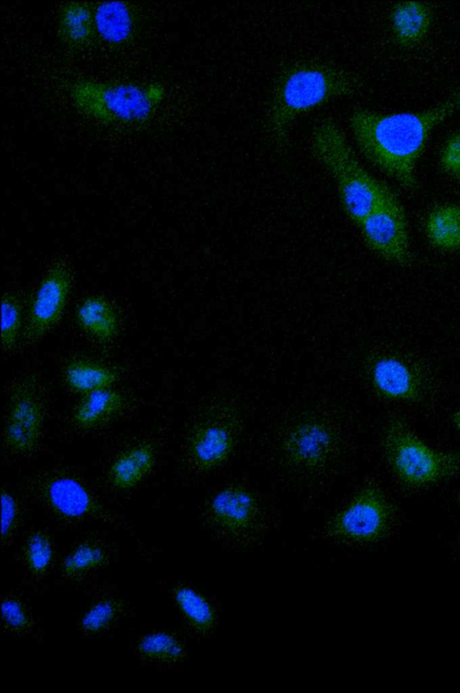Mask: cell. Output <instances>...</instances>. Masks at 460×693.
<instances>
[{"label":"cell","mask_w":460,"mask_h":693,"mask_svg":"<svg viewBox=\"0 0 460 693\" xmlns=\"http://www.w3.org/2000/svg\"><path fill=\"white\" fill-rule=\"evenodd\" d=\"M460 111V89L440 103L418 112L382 113L354 110L349 125L361 153L373 164L412 191L416 164L432 130Z\"/></svg>","instance_id":"obj_1"},{"label":"cell","mask_w":460,"mask_h":693,"mask_svg":"<svg viewBox=\"0 0 460 693\" xmlns=\"http://www.w3.org/2000/svg\"><path fill=\"white\" fill-rule=\"evenodd\" d=\"M357 80L334 65L303 61L278 78L266 114V131L271 142L283 146L293 124L304 113L325 102L353 93Z\"/></svg>","instance_id":"obj_2"},{"label":"cell","mask_w":460,"mask_h":693,"mask_svg":"<svg viewBox=\"0 0 460 693\" xmlns=\"http://www.w3.org/2000/svg\"><path fill=\"white\" fill-rule=\"evenodd\" d=\"M311 148L334 180L346 213L358 226L394 196L361 165L345 134L332 120L324 119L314 126Z\"/></svg>","instance_id":"obj_3"},{"label":"cell","mask_w":460,"mask_h":693,"mask_svg":"<svg viewBox=\"0 0 460 693\" xmlns=\"http://www.w3.org/2000/svg\"><path fill=\"white\" fill-rule=\"evenodd\" d=\"M69 96L80 112L102 123L138 124L153 115L164 96V89L159 84L83 79L72 85Z\"/></svg>","instance_id":"obj_4"},{"label":"cell","mask_w":460,"mask_h":693,"mask_svg":"<svg viewBox=\"0 0 460 693\" xmlns=\"http://www.w3.org/2000/svg\"><path fill=\"white\" fill-rule=\"evenodd\" d=\"M383 447L391 470L408 487L435 484L460 471L459 453L431 448L401 421L385 428Z\"/></svg>","instance_id":"obj_5"},{"label":"cell","mask_w":460,"mask_h":693,"mask_svg":"<svg viewBox=\"0 0 460 693\" xmlns=\"http://www.w3.org/2000/svg\"><path fill=\"white\" fill-rule=\"evenodd\" d=\"M45 420V400L37 378L27 376L11 388L3 428V444L11 453H33L40 441Z\"/></svg>","instance_id":"obj_6"},{"label":"cell","mask_w":460,"mask_h":693,"mask_svg":"<svg viewBox=\"0 0 460 693\" xmlns=\"http://www.w3.org/2000/svg\"><path fill=\"white\" fill-rule=\"evenodd\" d=\"M333 428L315 416L295 422L284 435L280 451L284 465L291 471L312 475L330 464L338 449Z\"/></svg>","instance_id":"obj_7"},{"label":"cell","mask_w":460,"mask_h":693,"mask_svg":"<svg viewBox=\"0 0 460 693\" xmlns=\"http://www.w3.org/2000/svg\"><path fill=\"white\" fill-rule=\"evenodd\" d=\"M393 508L385 493L375 485L361 489L336 517L332 529L340 537L354 542H371L387 530Z\"/></svg>","instance_id":"obj_8"},{"label":"cell","mask_w":460,"mask_h":693,"mask_svg":"<svg viewBox=\"0 0 460 693\" xmlns=\"http://www.w3.org/2000/svg\"><path fill=\"white\" fill-rule=\"evenodd\" d=\"M36 496L57 518L69 523L102 519L117 523L99 500L78 480L55 475L38 483Z\"/></svg>","instance_id":"obj_9"},{"label":"cell","mask_w":460,"mask_h":693,"mask_svg":"<svg viewBox=\"0 0 460 693\" xmlns=\"http://www.w3.org/2000/svg\"><path fill=\"white\" fill-rule=\"evenodd\" d=\"M358 227L368 246L379 256L395 265H406L411 259L407 219L394 195L387 200Z\"/></svg>","instance_id":"obj_10"},{"label":"cell","mask_w":460,"mask_h":693,"mask_svg":"<svg viewBox=\"0 0 460 693\" xmlns=\"http://www.w3.org/2000/svg\"><path fill=\"white\" fill-rule=\"evenodd\" d=\"M237 434V420L233 413H210L193 428L187 444L188 457L196 468L212 470L231 455Z\"/></svg>","instance_id":"obj_11"},{"label":"cell","mask_w":460,"mask_h":693,"mask_svg":"<svg viewBox=\"0 0 460 693\" xmlns=\"http://www.w3.org/2000/svg\"><path fill=\"white\" fill-rule=\"evenodd\" d=\"M70 289L69 270L64 264H54L40 282L31 304L24 333L27 342L39 341L58 321Z\"/></svg>","instance_id":"obj_12"},{"label":"cell","mask_w":460,"mask_h":693,"mask_svg":"<svg viewBox=\"0 0 460 693\" xmlns=\"http://www.w3.org/2000/svg\"><path fill=\"white\" fill-rule=\"evenodd\" d=\"M371 378L376 391L386 398L411 402L420 396V378L400 359L384 357L377 360L372 367Z\"/></svg>","instance_id":"obj_13"},{"label":"cell","mask_w":460,"mask_h":693,"mask_svg":"<svg viewBox=\"0 0 460 693\" xmlns=\"http://www.w3.org/2000/svg\"><path fill=\"white\" fill-rule=\"evenodd\" d=\"M258 504L252 493L242 486H229L219 491L211 500L209 513L221 528L242 531L251 526Z\"/></svg>","instance_id":"obj_14"},{"label":"cell","mask_w":460,"mask_h":693,"mask_svg":"<svg viewBox=\"0 0 460 693\" xmlns=\"http://www.w3.org/2000/svg\"><path fill=\"white\" fill-rule=\"evenodd\" d=\"M155 449L147 442L131 446L121 452L108 471L110 484L118 490L127 491L139 484L153 468Z\"/></svg>","instance_id":"obj_15"},{"label":"cell","mask_w":460,"mask_h":693,"mask_svg":"<svg viewBox=\"0 0 460 693\" xmlns=\"http://www.w3.org/2000/svg\"><path fill=\"white\" fill-rule=\"evenodd\" d=\"M124 405L125 399L118 390L111 386L98 389L84 395L73 411V422L83 430L96 429L114 419Z\"/></svg>","instance_id":"obj_16"},{"label":"cell","mask_w":460,"mask_h":693,"mask_svg":"<svg viewBox=\"0 0 460 693\" xmlns=\"http://www.w3.org/2000/svg\"><path fill=\"white\" fill-rule=\"evenodd\" d=\"M110 558L107 545L97 538H87L76 544L60 564V574L67 581L85 580L105 566Z\"/></svg>","instance_id":"obj_17"},{"label":"cell","mask_w":460,"mask_h":693,"mask_svg":"<svg viewBox=\"0 0 460 693\" xmlns=\"http://www.w3.org/2000/svg\"><path fill=\"white\" fill-rule=\"evenodd\" d=\"M93 20L96 33L110 45L125 44L132 36L134 17L125 2L98 4L93 11Z\"/></svg>","instance_id":"obj_18"},{"label":"cell","mask_w":460,"mask_h":693,"mask_svg":"<svg viewBox=\"0 0 460 693\" xmlns=\"http://www.w3.org/2000/svg\"><path fill=\"white\" fill-rule=\"evenodd\" d=\"M391 26L396 40L402 46H413L423 40L431 23L429 6L421 2L397 4L391 13Z\"/></svg>","instance_id":"obj_19"},{"label":"cell","mask_w":460,"mask_h":693,"mask_svg":"<svg viewBox=\"0 0 460 693\" xmlns=\"http://www.w3.org/2000/svg\"><path fill=\"white\" fill-rule=\"evenodd\" d=\"M429 243L443 251L460 250V205L443 204L433 209L425 219Z\"/></svg>","instance_id":"obj_20"},{"label":"cell","mask_w":460,"mask_h":693,"mask_svg":"<svg viewBox=\"0 0 460 693\" xmlns=\"http://www.w3.org/2000/svg\"><path fill=\"white\" fill-rule=\"evenodd\" d=\"M118 379L117 373L99 362L76 359L69 361L64 369V381L74 393L86 395L111 387Z\"/></svg>","instance_id":"obj_21"},{"label":"cell","mask_w":460,"mask_h":693,"mask_svg":"<svg viewBox=\"0 0 460 693\" xmlns=\"http://www.w3.org/2000/svg\"><path fill=\"white\" fill-rule=\"evenodd\" d=\"M60 39L72 48L89 44L95 31L93 11L82 2H66L58 13Z\"/></svg>","instance_id":"obj_22"},{"label":"cell","mask_w":460,"mask_h":693,"mask_svg":"<svg viewBox=\"0 0 460 693\" xmlns=\"http://www.w3.org/2000/svg\"><path fill=\"white\" fill-rule=\"evenodd\" d=\"M80 327L101 342L112 340L118 331V316L113 307L102 298H88L76 311Z\"/></svg>","instance_id":"obj_23"},{"label":"cell","mask_w":460,"mask_h":693,"mask_svg":"<svg viewBox=\"0 0 460 693\" xmlns=\"http://www.w3.org/2000/svg\"><path fill=\"white\" fill-rule=\"evenodd\" d=\"M134 650L142 661L159 666L177 664L185 656L182 642L167 632H152L140 636Z\"/></svg>","instance_id":"obj_24"},{"label":"cell","mask_w":460,"mask_h":693,"mask_svg":"<svg viewBox=\"0 0 460 693\" xmlns=\"http://www.w3.org/2000/svg\"><path fill=\"white\" fill-rule=\"evenodd\" d=\"M22 563L29 574L41 580L52 569L56 557V546L52 535L38 529L30 532L21 549Z\"/></svg>","instance_id":"obj_25"},{"label":"cell","mask_w":460,"mask_h":693,"mask_svg":"<svg viewBox=\"0 0 460 693\" xmlns=\"http://www.w3.org/2000/svg\"><path fill=\"white\" fill-rule=\"evenodd\" d=\"M172 600L187 624L199 633H207L214 624V612L208 601L194 589L176 584L172 591Z\"/></svg>","instance_id":"obj_26"},{"label":"cell","mask_w":460,"mask_h":693,"mask_svg":"<svg viewBox=\"0 0 460 693\" xmlns=\"http://www.w3.org/2000/svg\"><path fill=\"white\" fill-rule=\"evenodd\" d=\"M124 613L120 599L108 596L93 601L79 619L78 628L86 636L100 635L111 627Z\"/></svg>","instance_id":"obj_27"},{"label":"cell","mask_w":460,"mask_h":693,"mask_svg":"<svg viewBox=\"0 0 460 693\" xmlns=\"http://www.w3.org/2000/svg\"><path fill=\"white\" fill-rule=\"evenodd\" d=\"M1 624L5 633L21 637L31 631L34 620L25 602L18 596L8 594L1 602Z\"/></svg>","instance_id":"obj_28"},{"label":"cell","mask_w":460,"mask_h":693,"mask_svg":"<svg viewBox=\"0 0 460 693\" xmlns=\"http://www.w3.org/2000/svg\"><path fill=\"white\" fill-rule=\"evenodd\" d=\"M22 326V305L14 293H5L2 298V347L11 351L18 338Z\"/></svg>","instance_id":"obj_29"},{"label":"cell","mask_w":460,"mask_h":693,"mask_svg":"<svg viewBox=\"0 0 460 693\" xmlns=\"http://www.w3.org/2000/svg\"><path fill=\"white\" fill-rule=\"evenodd\" d=\"M2 500V546H10L22 524L21 505L12 493L3 491Z\"/></svg>","instance_id":"obj_30"},{"label":"cell","mask_w":460,"mask_h":693,"mask_svg":"<svg viewBox=\"0 0 460 693\" xmlns=\"http://www.w3.org/2000/svg\"><path fill=\"white\" fill-rule=\"evenodd\" d=\"M440 165L447 174L460 181V131L446 141L440 153Z\"/></svg>","instance_id":"obj_31"},{"label":"cell","mask_w":460,"mask_h":693,"mask_svg":"<svg viewBox=\"0 0 460 693\" xmlns=\"http://www.w3.org/2000/svg\"><path fill=\"white\" fill-rule=\"evenodd\" d=\"M453 422H454V423H455L456 427V428L459 430V431H460V408H458V409H457V410L455 412V413H454V415H453Z\"/></svg>","instance_id":"obj_32"},{"label":"cell","mask_w":460,"mask_h":693,"mask_svg":"<svg viewBox=\"0 0 460 693\" xmlns=\"http://www.w3.org/2000/svg\"><path fill=\"white\" fill-rule=\"evenodd\" d=\"M459 501H460V497H459Z\"/></svg>","instance_id":"obj_33"}]
</instances>
